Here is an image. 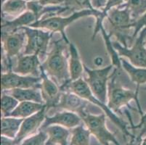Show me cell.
Returning a JSON list of instances; mask_svg holds the SVG:
<instances>
[{"label":"cell","instance_id":"9","mask_svg":"<svg viewBox=\"0 0 146 145\" xmlns=\"http://www.w3.org/2000/svg\"><path fill=\"white\" fill-rule=\"evenodd\" d=\"M23 29L26 35V44L23 54L39 56L47 54L49 44L53 35L52 32L29 26L23 27Z\"/></svg>","mask_w":146,"mask_h":145},{"label":"cell","instance_id":"41","mask_svg":"<svg viewBox=\"0 0 146 145\" xmlns=\"http://www.w3.org/2000/svg\"><path fill=\"white\" fill-rule=\"evenodd\" d=\"M145 46H146V36H145Z\"/></svg>","mask_w":146,"mask_h":145},{"label":"cell","instance_id":"16","mask_svg":"<svg viewBox=\"0 0 146 145\" xmlns=\"http://www.w3.org/2000/svg\"><path fill=\"white\" fill-rule=\"evenodd\" d=\"M88 102L71 91H63L56 108L63 109L80 115L86 110Z\"/></svg>","mask_w":146,"mask_h":145},{"label":"cell","instance_id":"17","mask_svg":"<svg viewBox=\"0 0 146 145\" xmlns=\"http://www.w3.org/2000/svg\"><path fill=\"white\" fill-rule=\"evenodd\" d=\"M36 21L37 19L35 14L29 10L21 14L18 18L13 21H7L3 20L2 23L1 36L16 31L23 27H29Z\"/></svg>","mask_w":146,"mask_h":145},{"label":"cell","instance_id":"36","mask_svg":"<svg viewBox=\"0 0 146 145\" xmlns=\"http://www.w3.org/2000/svg\"><path fill=\"white\" fill-rule=\"evenodd\" d=\"M94 63L96 66H101L103 63V59L100 57H98L94 60Z\"/></svg>","mask_w":146,"mask_h":145},{"label":"cell","instance_id":"12","mask_svg":"<svg viewBox=\"0 0 146 145\" xmlns=\"http://www.w3.org/2000/svg\"><path fill=\"white\" fill-rule=\"evenodd\" d=\"M40 76L42 77L40 90L44 105L47 110L50 108H56L63 91L58 83L45 73L42 66Z\"/></svg>","mask_w":146,"mask_h":145},{"label":"cell","instance_id":"15","mask_svg":"<svg viewBox=\"0 0 146 145\" xmlns=\"http://www.w3.org/2000/svg\"><path fill=\"white\" fill-rule=\"evenodd\" d=\"M82 120L78 114L73 112L63 110L54 114L52 116H46L41 129L51 125H58L66 128L72 129L82 123Z\"/></svg>","mask_w":146,"mask_h":145},{"label":"cell","instance_id":"37","mask_svg":"<svg viewBox=\"0 0 146 145\" xmlns=\"http://www.w3.org/2000/svg\"><path fill=\"white\" fill-rule=\"evenodd\" d=\"M145 132H146V127L143 128V129H142V131H140V133H141V134H144Z\"/></svg>","mask_w":146,"mask_h":145},{"label":"cell","instance_id":"40","mask_svg":"<svg viewBox=\"0 0 146 145\" xmlns=\"http://www.w3.org/2000/svg\"><path fill=\"white\" fill-rule=\"evenodd\" d=\"M6 1H7V0H2V4H3L4 2H6Z\"/></svg>","mask_w":146,"mask_h":145},{"label":"cell","instance_id":"2","mask_svg":"<svg viewBox=\"0 0 146 145\" xmlns=\"http://www.w3.org/2000/svg\"><path fill=\"white\" fill-rule=\"evenodd\" d=\"M62 91H71L75 93L80 97L83 98L84 99L87 100L88 102H91L97 107H100L103 111L105 114L107 115L111 121L116 125L119 129L122 131V133L126 136H132V134H130L127 130V126L124 121H123L121 118L116 115V114L113 110L108 107L106 103L100 100L97 98L93 93L92 92L91 89L89 87L88 84L86 83L83 78H81L76 81H70L66 84L60 86Z\"/></svg>","mask_w":146,"mask_h":145},{"label":"cell","instance_id":"33","mask_svg":"<svg viewBox=\"0 0 146 145\" xmlns=\"http://www.w3.org/2000/svg\"><path fill=\"white\" fill-rule=\"evenodd\" d=\"M146 127V113L142 115L140 122L137 125H134L132 121H131V128L133 130L137 129V128H141Z\"/></svg>","mask_w":146,"mask_h":145},{"label":"cell","instance_id":"18","mask_svg":"<svg viewBox=\"0 0 146 145\" xmlns=\"http://www.w3.org/2000/svg\"><path fill=\"white\" fill-rule=\"evenodd\" d=\"M69 58H68V68L69 73L71 81H76L82 78L83 72L84 71V65L80 58L79 50L72 42H70L68 45Z\"/></svg>","mask_w":146,"mask_h":145},{"label":"cell","instance_id":"6","mask_svg":"<svg viewBox=\"0 0 146 145\" xmlns=\"http://www.w3.org/2000/svg\"><path fill=\"white\" fill-rule=\"evenodd\" d=\"M83 123L90 131L91 134L98 139L102 145H121L116 140V136L108 129L106 126V115H93L85 110L79 115Z\"/></svg>","mask_w":146,"mask_h":145},{"label":"cell","instance_id":"29","mask_svg":"<svg viewBox=\"0 0 146 145\" xmlns=\"http://www.w3.org/2000/svg\"><path fill=\"white\" fill-rule=\"evenodd\" d=\"M145 27H146V13L135 23L133 34H132V41L137 38L140 30Z\"/></svg>","mask_w":146,"mask_h":145},{"label":"cell","instance_id":"7","mask_svg":"<svg viewBox=\"0 0 146 145\" xmlns=\"http://www.w3.org/2000/svg\"><path fill=\"white\" fill-rule=\"evenodd\" d=\"M87 76L84 81L88 84L92 92L97 98L106 103L108 98V86L110 80V73L114 66L112 64L102 68L91 69L84 66Z\"/></svg>","mask_w":146,"mask_h":145},{"label":"cell","instance_id":"3","mask_svg":"<svg viewBox=\"0 0 146 145\" xmlns=\"http://www.w3.org/2000/svg\"><path fill=\"white\" fill-rule=\"evenodd\" d=\"M108 23L110 37L114 36L117 38V42L123 46L128 47V42L132 43V36L129 34L131 29L134 28L135 21L132 18L129 11L125 9L113 8L106 15Z\"/></svg>","mask_w":146,"mask_h":145},{"label":"cell","instance_id":"38","mask_svg":"<svg viewBox=\"0 0 146 145\" xmlns=\"http://www.w3.org/2000/svg\"><path fill=\"white\" fill-rule=\"evenodd\" d=\"M141 145H146V138H145V139L142 141Z\"/></svg>","mask_w":146,"mask_h":145},{"label":"cell","instance_id":"35","mask_svg":"<svg viewBox=\"0 0 146 145\" xmlns=\"http://www.w3.org/2000/svg\"><path fill=\"white\" fill-rule=\"evenodd\" d=\"M108 1V0H93V3H92V5H93L96 8L103 7L106 6Z\"/></svg>","mask_w":146,"mask_h":145},{"label":"cell","instance_id":"14","mask_svg":"<svg viewBox=\"0 0 146 145\" xmlns=\"http://www.w3.org/2000/svg\"><path fill=\"white\" fill-rule=\"evenodd\" d=\"M47 111V107H45L43 110L38 112L37 113L23 120L20 128L19 132L15 139L18 145H20V144L24 139H27L28 136L35 134L36 131L39 130V128L42 127L46 118Z\"/></svg>","mask_w":146,"mask_h":145},{"label":"cell","instance_id":"20","mask_svg":"<svg viewBox=\"0 0 146 145\" xmlns=\"http://www.w3.org/2000/svg\"><path fill=\"white\" fill-rule=\"evenodd\" d=\"M10 95L14 97L20 102H34L37 103L44 104L42 98V92L39 88H27V89H15L10 91ZM3 92V91H2Z\"/></svg>","mask_w":146,"mask_h":145},{"label":"cell","instance_id":"13","mask_svg":"<svg viewBox=\"0 0 146 145\" xmlns=\"http://www.w3.org/2000/svg\"><path fill=\"white\" fill-rule=\"evenodd\" d=\"M42 62L37 54H20L13 71L25 76L39 77L41 75Z\"/></svg>","mask_w":146,"mask_h":145},{"label":"cell","instance_id":"30","mask_svg":"<svg viewBox=\"0 0 146 145\" xmlns=\"http://www.w3.org/2000/svg\"><path fill=\"white\" fill-rule=\"evenodd\" d=\"M79 7L84 9H90V10H95L92 4L90 2V0H73Z\"/></svg>","mask_w":146,"mask_h":145},{"label":"cell","instance_id":"27","mask_svg":"<svg viewBox=\"0 0 146 145\" xmlns=\"http://www.w3.org/2000/svg\"><path fill=\"white\" fill-rule=\"evenodd\" d=\"M19 101L10 94H7L2 92L1 97V113L2 117H8L11 113H13L16 108Z\"/></svg>","mask_w":146,"mask_h":145},{"label":"cell","instance_id":"5","mask_svg":"<svg viewBox=\"0 0 146 145\" xmlns=\"http://www.w3.org/2000/svg\"><path fill=\"white\" fill-rule=\"evenodd\" d=\"M119 69L114 68L112 75L110 77L108 86L107 105L115 113H121V109L124 106L129 107V102L135 100L137 108L141 113L142 110L138 100V92L126 89L117 81Z\"/></svg>","mask_w":146,"mask_h":145},{"label":"cell","instance_id":"28","mask_svg":"<svg viewBox=\"0 0 146 145\" xmlns=\"http://www.w3.org/2000/svg\"><path fill=\"white\" fill-rule=\"evenodd\" d=\"M47 138L48 136L47 133L44 130L40 129L38 134H34L32 136L24 139L20 145H46Z\"/></svg>","mask_w":146,"mask_h":145},{"label":"cell","instance_id":"11","mask_svg":"<svg viewBox=\"0 0 146 145\" xmlns=\"http://www.w3.org/2000/svg\"><path fill=\"white\" fill-rule=\"evenodd\" d=\"M42 77L25 76L13 71L2 73L1 75V89L2 91H10L15 89L41 87Z\"/></svg>","mask_w":146,"mask_h":145},{"label":"cell","instance_id":"26","mask_svg":"<svg viewBox=\"0 0 146 145\" xmlns=\"http://www.w3.org/2000/svg\"><path fill=\"white\" fill-rule=\"evenodd\" d=\"M127 5V8L135 22L145 14L146 0H128Z\"/></svg>","mask_w":146,"mask_h":145},{"label":"cell","instance_id":"19","mask_svg":"<svg viewBox=\"0 0 146 145\" xmlns=\"http://www.w3.org/2000/svg\"><path fill=\"white\" fill-rule=\"evenodd\" d=\"M42 130L48 136L46 145H69L68 139L71 131L68 128L58 125H51Z\"/></svg>","mask_w":146,"mask_h":145},{"label":"cell","instance_id":"25","mask_svg":"<svg viewBox=\"0 0 146 145\" xmlns=\"http://www.w3.org/2000/svg\"><path fill=\"white\" fill-rule=\"evenodd\" d=\"M26 10H28L27 2L25 0H7L2 7L3 15L10 16H19Z\"/></svg>","mask_w":146,"mask_h":145},{"label":"cell","instance_id":"39","mask_svg":"<svg viewBox=\"0 0 146 145\" xmlns=\"http://www.w3.org/2000/svg\"><path fill=\"white\" fill-rule=\"evenodd\" d=\"M25 1H26V2H39V1H40V0H25Z\"/></svg>","mask_w":146,"mask_h":145},{"label":"cell","instance_id":"1","mask_svg":"<svg viewBox=\"0 0 146 145\" xmlns=\"http://www.w3.org/2000/svg\"><path fill=\"white\" fill-rule=\"evenodd\" d=\"M66 44L63 38L53 42L52 50L42 63V68L45 73L53 80L55 79L60 86L71 81L68 60L64 54Z\"/></svg>","mask_w":146,"mask_h":145},{"label":"cell","instance_id":"31","mask_svg":"<svg viewBox=\"0 0 146 145\" xmlns=\"http://www.w3.org/2000/svg\"><path fill=\"white\" fill-rule=\"evenodd\" d=\"M68 0H40L39 2L42 6H48V5H58L64 4Z\"/></svg>","mask_w":146,"mask_h":145},{"label":"cell","instance_id":"23","mask_svg":"<svg viewBox=\"0 0 146 145\" xmlns=\"http://www.w3.org/2000/svg\"><path fill=\"white\" fill-rule=\"evenodd\" d=\"M23 120L13 117H2L1 119V136L15 139L19 132Z\"/></svg>","mask_w":146,"mask_h":145},{"label":"cell","instance_id":"32","mask_svg":"<svg viewBox=\"0 0 146 145\" xmlns=\"http://www.w3.org/2000/svg\"><path fill=\"white\" fill-rule=\"evenodd\" d=\"M143 134L140 133L138 136L132 135L131 136V140L127 145H141L142 144V136Z\"/></svg>","mask_w":146,"mask_h":145},{"label":"cell","instance_id":"24","mask_svg":"<svg viewBox=\"0 0 146 145\" xmlns=\"http://www.w3.org/2000/svg\"><path fill=\"white\" fill-rule=\"evenodd\" d=\"M69 145H90L91 132L83 125V123L72 128Z\"/></svg>","mask_w":146,"mask_h":145},{"label":"cell","instance_id":"4","mask_svg":"<svg viewBox=\"0 0 146 145\" xmlns=\"http://www.w3.org/2000/svg\"><path fill=\"white\" fill-rule=\"evenodd\" d=\"M101 15L102 12L99 11L97 9H95V10L84 9L80 11L75 12L68 17L52 16V17L44 18V19H40L29 27L49 30L50 32H52L53 34L55 32H58L61 34L62 38L66 42V44L68 45L70 42L66 33V29L68 26L82 18H84L87 16H95L96 18H98Z\"/></svg>","mask_w":146,"mask_h":145},{"label":"cell","instance_id":"34","mask_svg":"<svg viewBox=\"0 0 146 145\" xmlns=\"http://www.w3.org/2000/svg\"><path fill=\"white\" fill-rule=\"evenodd\" d=\"M1 145H18L15 139L1 136Z\"/></svg>","mask_w":146,"mask_h":145},{"label":"cell","instance_id":"8","mask_svg":"<svg viewBox=\"0 0 146 145\" xmlns=\"http://www.w3.org/2000/svg\"><path fill=\"white\" fill-rule=\"evenodd\" d=\"M146 36V27L143 28L139 33L131 47H126L119 42H113L115 50L121 58H126L129 62L135 67L146 68V46L145 38Z\"/></svg>","mask_w":146,"mask_h":145},{"label":"cell","instance_id":"22","mask_svg":"<svg viewBox=\"0 0 146 145\" xmlns=\"http://www.w3.org/2000/svg\"><path fill=\"white\" fill-rule=\"evenodd\" d=\"M45 107L46 105L44 104L34 102H21L8 117L25 119L37 113L38 112L43 110Z\"/></svg>","mask_w":146,"mask_h":145},{"label":"cell","instance_id":"21","mask_svg":"<svg viewBox=\"0 0 146 145\" xmlns=\"http://www.w3.org/2000/svg\"><path fill=\"white\" fill-rule=\"evenodd\" d=\"M121 62L123 70L128 74L131 81L137 85L136 91H139L140 85L146 83V68L135 67L127 60L121 58Z\"/></svg>","mask_w":146,"mask_h":145},{"label":"cell","instance_id":"10","mask_svg":"<svg viewBox=\"0 0 146 145\" xmlns=\"http://www.w3.org/2000/svg\"><path fill=\"white\" fill-rule=\"evenodd\" d=\"M26 35L23 28L1 36L2 49L6 57L7 68L9 71H13L12 58L19 56L23 49L25 48Z\"/></svg>","mask_w":146,"mask_h":145}]
</instances>
